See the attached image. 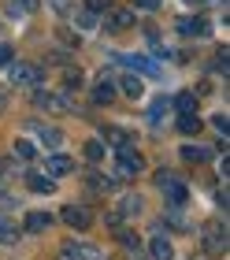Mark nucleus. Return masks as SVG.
I'll return each instance as SVG.
<instances>
[{
    "label": "nucleus",
    "mask_w": 230,
    "mask_h": 260,
    "mask_svg": "<svg viewBox=\"0 0 230 260\" xmlns=\"http://www.w3.org/2000/svg\"><path fill=\"white\" fill-rule=\"evenodd\" d=\"M145 171V156L141 152H134V145H119V171H115V179L119 182H126V179H134V175Z\"/></svg>",
    "instance_id": "obj_1"
},
{
    "label": "nucleus",
    "mask_w": 230,
    "mask_h": 260,
    "mask_svg": "<svg viewBox=\"0 0 230 260\" xmlns=\"http://www.w3.org/2000/svg\"><path fill=\"white\" fill-rule=\"evenodd\" d=\"M8 78H11V86H22V89H38L41 82H45V71L30 67V63H15V67H8Z\"/></svg>",
    "instance_id": "obj_2"
},
{
    "label": "nucleus",
    "mask_w": 230,
    "mask_h": 260,
    "mask_svg": "<svg viewBox=\"0 0 230 260\" xmlns=\"http://www.w3.org/2000/svg\"><path fill=\"white\" fill-rule=\"evenodd\" d=\"M156 186H160V190L167 193V201H171L175 208H182V205H186L189 190H186V182H178L171 171H160V175H156Z\"/></svg>",
    "instance_id": "obj_3"
},
{
    "label": "nucleus",
    "mask_w": 230,
    "mask_h": 260,
    "mask_svg": "<svg viewBox=\"0 0 230 260\" xmlns=\"http://www.w3.org/2000/svg\"><path fill=\"white\" fill-rule=\"evenodd\" d=\"M130 26H134V8H108L104 11V30L119 34V30H130Z\"/></svg>",
    "instance_id": "obj_4"
},
{
    "label": "nucleus",
    "mask_w": 230,
    "mask_h": 260,
    "mask_svg": "<svg viewBox=\"0 0 230 260\" xmlns=\"http://www.w3.org/2000/svg\"><path fill=\"white\" fill-rule=\"evenodd\" d=\"M204 249H208V253H223L226 249V227L219 219L204 223Z\"/></svg>",
    "instance_id": "obj_5"
},
{
    "label": "nucleus",
    "mask_w": 230,
    "mask_h": 260,
    "mask_svg": "<svg viewBox=\"0 0 230 260\" xmlns=\"http://www.w3.org/2000/svg\"><path fill=\"white\" fill-rule=\"evenodd\" d=\"M59 260H101V249L89 242H67L59 249Z\"/></svg>",
    "instance_id": "obj_6"
},
{
    "label": "nucleus",
    "mask_w": 230,
    "mask_h": 260,
    "mask_svg": "<svg viewBox=\"0 0 230 260\" xmlns=\"http://www.w3.org/2000/svg\"><path fill=\"white\" fill-rule=\"evenodd\" d=\"M59 216H63V223H67V227H75V231H89V227H93V216H89L82 205H67Z\"/></svg>",
    "instance_id": "obj_7"
},
{
    "label": "nucleus",
    "mask_w": 230,
    "mask_h": 260,
    "mask_svg": "<svg viewBox=\"0 0 230 260\" xmlns=\"http://www.w3.org/2000/svg\"><path fill=\"white\" fill-rule=\"evenodd\" d=\"M178 34H182V38H208V19L182 15V19H178Z\"/></svg>",
    "instance_id": "obj_8"
},
{
    "label": "nucleus",
    "mask_w": 230,
    "mask_h": 260,
    "mask_svg": "<svg viewBox=\"0 0 230 260\" xmlns=\"http://www.w3.org/2000/svg\"><path fill=\"white\" fill-rule=\"evenodd\" d=\"M34 101H38V108H45V112H71V101L59 97V93H52V89H45V93L38 89Z\"/></svg>",
    "instance_id": "obj_9"
},
{
    "label": "nucleus",
    "mask_w": 230,
    "mask_h": 260,
    "mask_svg": "<svg viewBox=\"0 0 230 260\" xmlns=\"http://www.w3.org/2000/svg\"><path fill=\"white\" fill-rule=\"evenodd\" d=\"M71 171H75V160L63 156V152H52V156L45 160V175H48V179H56V175H71Z\"/></svg>",
    "instance_id": "obj_10"
},
{
    "label": "nucleus",
    "mask_w": 230,
    "mask_h": 260,
    "mask_svg": "<svg viewBox=\"0 0 230 260\" xmlns=\"http://www.w3.org/2000/svg\"><path fill=\"white\" fill-rule=\"evenodd\" d=\"M149 253H152V260H175V245H171L167 234H156L149 242Z\"/></svg>",
    "instance_id": "obj_11"
},
{
    "label": "nucleus",
    "mask_w": 230,
    "mask_h": 260,
    "mask_svg": "<svg viewBox=\"0 0 230 260\" xmlns=\"http://www.w3.org/2000/svg\"><path fill=\"white\" fill-rule=\"evenodd\" d=\"M48 227H52V216H48V212H30L26 223H22V231H26V234H45Z\"/></svg>",
    "instance_id": "obj_12"
},
{
    "label": "nucleus",
    "mask_w": 230,
    "mask_h": 260,
    "mask_svg": "<svg viewBox=\"0 0 230 260\" xmlns=\"http://www.w3.org/2000/svg\"><path fill=\"white\" fill-rule=\"evenodd\" d=\"M115 60H123L130 71H141V75H156V71H160V67L149 60V56H115Z\"/></svg>",
    "instance_id": "obj_13"
},
{
    "label": "nucleus",
    "mask_w": 230,
    "mask_h": 260,
    "mask_svg": "<svg viewBox=\"0 0 230 260\" xmlns=\"http://www.w3.org/2000/svg\"><path fill=\"white\" fill-rule=\"evenodd\" d=\"M119 89H123V97H130V101H141L145 97V82L138 75H126L123 82H119Z\"/></svg>",
    "instance_id": "obj_14"
},
{
    "label": "nucleus",
    "mask_w": 230,
    "mask_h": 260,
    "mask_svg": "<svg viewBox=\"0 0 230 260\" xmlns=\"http://www.w3.org/2000/svg\"><path fill=\"white\" fill-rule=\"evenodd\" d=\"M93 101H96V104H112V101H115V82L101 78V82L93 86Z\"/></svg>",
    "instance_id": "obj_15"
},
{
    "label": "nucleus",
    "mask_w": 230,
    "mask_h": 260,
    "mask_svg": "<svg viewBox=\"0 0 230 260\" xmlns=\"http://www.w3.org/2000/svg\"><path fill=\"white\" fill-rule=\"evenodd\" d=\"M175 108H178V115H189V112H197V93L182 89V93L175 97Z\"/></svg>",
    "instance_id": "obj_16"
},
{
    "label": "nucleus",
    "mask_w": 230,
    "mask_h": 260,
    "mask_svg": "<svg viewBox=\"0 0 230 260\" xmlns=\"http://www.w3.org/2000/svg\"><path fill=\"white\" fill-rule=\"evenodd\" d=\"M182 160L186 164H204L208 160V149L204 145H182Z\"/></svg>",
    "instance_id": "obj_17"
},
{
    "label": "nucleus",
    "mask_w": 230,
    "mask_h": 260,
    "mask_svg": "<svg viewBox=\"0 0 230 260\" xmlns=\"http://www.w3.org/2000/svg\"><path fill=\"white\" fill-rule=\"evenodd\" d=\"M138 212H141V197L138 193H126L119 201V216H138Z\"/></svg>",
    "instance_id": "obj_18"
},
{
    "label": "nucleus",
    "mask_w": 230,
    "mask_h": 260,
    "mask_svg": "<svg viewBox=\"0 0 230 260\" xmlns=\"http://www.w3.org/2000/svg\"><path fill=\"white\" fill-rule=\"evenodd\" d=\"M30 190L34 193H52L56 190V179H48V175H30Z\"/></svg>",
    "instance_id": "obj_19"
},
{
    "label": "nucleus",
    "mask_w": 230,
    "mask_h": 260,
    "mask_svg": "<svg viewBox=\"0 0 230 260\" xmlns=\"http://www.w3.org/2000/svg\"><path fill=\"white\" fill-rule=\"evenodd\" d=\"M0 242H19V227L0 212Z\"/></svg>",
    "instance_id": "obj_20"
},
{
    "label": "nucleus",
    "mask_w": 230,
    "mask_h": 260,
    "mask_svg": "<svg viewBox=\"0 0 230 260\" xmlns=\"http://www.w3.org/2000/svg\"><path fill=\"white\" fill-rule=\"evenodd\" d=\"M82 82H86V78H82V71H78V67H67V71H63V93L78 89Z\"/></svg>",
    "instance_id": "obj_21"
},
{
    "label": "nucleus",
    "mask_w": 230,
    "mask_h": 260,
    "mask_svg": "<svg viewBox=\"0 0 230 260\" xmlns=\"http://www.w3.org/2000/svg\"><path fill=\"white\" fill-rule=\"evenodd\" d=\"M11 152H15L19 160H34V156H38V149H34V141H26V138H19V141H15V149H11Z\"/></svg>",
    "instance_id": "obj_22"
},
{
    "label": "nucleus",
    "mask_w": 230,
    "mask_h": 260,
    "mask_svg": "<svg viewBox=\"0 0 230 260\" xmlns=\"http://www.w3.org/2000/svg\"><path fill=\"white\" fill-rule=\"evenodd\" d=\"M178 130H182V134H197V130H201V119H197V112H189V115H178Z\"/></svg>",
    "instance_id": "obj_23"
},
{
    "label": "nucleus",
    "mask_w": 230,
    "mask_h": 260,
    "mask_svg": "<svg viewBox=\"0 0 230 260\" xmlns=\"http://www.w3.org/2000/svg\"><path fill=\"white\" fill-rule=\"evenodd\" d=\"M38 134H41V141H45V145H52V149H56V145H63V134H59L56 126H41Z\"/></svg>",
    "instance_id": "obj_24"
},
{
    "label": "nucleus",
    "mask_w": 230,
    "mask_h": 260,
    "mask_svg": "<svg viewBox=\"0 0 230 260\" xmlns=\"http://www.w3.org/2000/svg\"><path fill=\"white\" fill-rule=\"evenodd\" d=\"M167 112V97H156L152 101V108H149V115H152V123H160V115Z\"/></svg>",
    "instance_id": "obj_25"
},
{
    "label": "nucleus",
    "mask_w": 230,
    "mask_h": 260,
    "mask_svg": "<svg viewBox=\"0 0 230 260\" xmlns=\"http://www.w3.org/2000/svg\"><path fill=\"white\" fill-rule=\"evenodd\" d=\"M108 8H112V0H86V11H93V15H104Z\"/></svg>",
    "instance_id": "obj_26"
},
{
    "label": "nucleus",
    "mask_w": 230,
    "mask_h": 260,
    "mask_svg": "<svg viewBox=\"0 0 230 260\" xmlns=\"http://www.w3.org/2000/svg\"><path fill=\"white\" fill-rule=\"evenodd\" d=\"M212 126H215V130H219V134H223V138L230 134V119H226V115H223V112H219V115H212Z\"/></svg>",
    "instance_id": "obj_27"
},
{
    "label": "nucleus",
    "mask_w": 230,
    "mask_h": 260,
    "mask_svg": "<svg viewBox=\"0 0 230 260\" xmlns=\"http://www.w3.org/2000/svg\"><path fill=\"white\" fill-rule=\"evenodd\" d=\"M104 138L112 141V145H126V134H123V130H115V126H108V130H104Z\"/></svg>",
    "instance_id": "obj_28"
},
{
    "label": "nucleus",
    "mask_w": 230,
    "mask_h": 260,
    "mask_svg": "<svg viewBox=\"0 0 230 260\" xmlns=\"http://www.w3.org/2000/svg\"><path fill=\"white\" fill-rule=\"evenodd\" d=\"M86 156H89V160H101V156H104V145H101V141H89V145H86Z\"/></svg>",
    "instance_id": "obj_29"
},
{
    "label": "nucleus",
    "mask_w": 230,
    "mask_h": 260,
    "mask_svg": "<svg viewBox=\"0 0 230 260\" xmlns=\"http://www.w3.org/2000/svg\"><path fill=\"white\" fill-rule=\"evenodd\" d=\"M38 0H11V11H34Z\"/></svg>",
    "instance_id": "obj_30"
},
{
    "label": "nucleus",
    "mask_w": 230,
    "mask_h": 260,
    "mask_svg": "<svg viewBox=\"0 0 230 260\" xmlns=\"http://www.w3.org/2000/svg\"><path fill=\"white\" fill-rule=\"evenodd\" d=\"M119 238H123V245H126V249H138V245H141L134 231H123V234H119Z\"/></svg>",
    "instance_id": "obj_31"
},
{
    "label": "nucleus",
    "mask_w": 230,
    "mask_h": 260,
    "mask_svg": "<svg viewBox=\"0 0 230 260\" xmlns=\"http://www.w3.org/2000/svg\"><path fill=\"white\" fill-rule=\"evenodd\" d=\"M8 208H19V201L11 193H0V212H8Z\"/></svg>",
    "instance_id": "obj_32"
},
{
    "label": "nucleus",
    "mask_w": 230,
    "mask_h": 260,
    "mask_svg": "<svg viewBox=\"0 0 230 260\" xmlns=\"http://www.w3.org/2000/svg\"><path fill=\"white\" fill-rule=\"evenodd\" d=\"M8 63H11V45L0 41V67H8Z\"/></svg>",
    "instance_id": "obj_33"
},
{
    "label": "nucleus",
    "mask_w": 230,
    "mask_h": 260,
    "mask_svg": "<svg viewBox=\"0 0 230 260\" xmlns=\"http://www.w3.org/2000/svg\"><path fill=\"white\" fill-rule=\"evenodd\" d=\"M48 8H52V11H59V15H63V11H71V0H48Z\"/></svg>",
    "instance_id": "obj_34"
},
{
    "label": "nucleus",
    "mask_w": 230,
    "mask_h": 260,
    "mask_svg": "<svg viewBox=\"0 0 230 260\" xmlns=\"http://www.w3.org/2000/svg\"><path fill=\"white\" fill-rule=\"evenodd\" d=\"M134 8H141V11H156V8H160V0H134Z\"/></svg>",
    "instance_id": "obj_35"
},
{
    "label": "nucleus",
    "mask_w": 230,
    "mask_h": 260,
    "mask_svg": "<svg viewBox=\"0 0 230 260\" xmlns=\"http://www.w3.org/2000/svg\"><path fill=\"white\" fill-rule=\"evenodd\" d=\"M186 4H189V8H204L208 0H186Z\"/></svg>",
    "instance_id": "obj_36"
},
{
    "label": "nucleus",
    "mask_w": 230,
    "mask_h": 260,
    "mask_svg": "<svg viewBox=\"0 0 230 260\" xmlns=\"http://www.w3.org/2000/svg\"><path fill=\"white\" fill-rule=\"evenodd\" d=\"M0 179H4V168H0Z\"/></svg>",
    "instance_id": "obj_37"
}]
</instances>
